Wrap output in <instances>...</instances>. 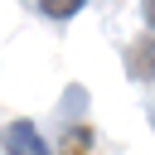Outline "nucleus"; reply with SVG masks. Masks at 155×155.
<instances>
[{
	"mask_svg": "<svg viewBox=\"0 0 155 155\" xmlns=\"http://www.w3.org/2000/svg\"><path fill=\"white\" fill-rule=\"evenodd\" d=\"M5 150H10V155H15V150H24V155H44L48 145L39 140L34 121H10V126H5Z\"/></svg>",
	"mask_w": 155,
	"mask_h": 155,
	"instance_id": "f257e3e1",
	"label": "nucleus"
},
{
	"mask_svg": "<svg viewBox=\"0 0 155 155\" xmlns=\"http://www.w3.org/2000/svg\"><path fill=\"white\" fill-rule=\"evenodd\" d=\"M126 73L131 78H155V39H145L126 53Z\"/></svg>",
	"mask_w": 155,
	"mask_h": 155,
	"instance_id": "f03ea898",
	"label": "nucleus"
},
{
	"mask_svg": "<svg viewBox=\"0 0 155 155\" xmlns=\"http://www.w3.org/2000/svg\"><path fill=\"white\" fill-rule=\"evenodd\" d=\"M82 5H87V0H39L44 19H73V15H78Z\"/></svg>",
	"mask_w": 155,
	"mask_h": 155,
	"instance_id": "7ed1b4c3",
	"label": "nucleus"
},
{
	"mask_svg": "<svg viewBox=\"0 0 155 155\" xmlns=\"http://www.w3.org/2000/svg\"><path fill=\"white\" fill-rule=\"evenodd\" d=\"M140 15H145V24L155 29V0H140Z\"/></svg>",
	"mask_w": 155,
	"mask_h": 155,
	"instance_id": "20e7f679",
	"label": "nucleus"
}]
</instances>
